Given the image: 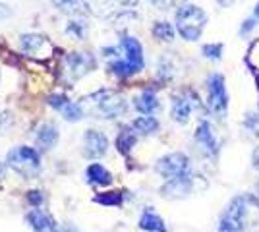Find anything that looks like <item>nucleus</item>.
<instances>
[{
  "label": "nucleus",
  "mask_w": 259,
  "mask_h": 232,
  "mask_svg": "<svg viewBox=\"0 0 259 232\" xmlns=\"http://www.w3.org/2000/svg\"><path fill=\"white\" fill-rule=\"evenodd\" d=\"M108 72L118 77H130L143 70V49L136 37L124 35L116 49H105Z\"/></svg>",
  "instance_id": "nucleus-1"
},
{
  "label": "nucleus",
  "mask_w": 259,
  "mask_h": 232,
  "mask_svg": "<svg viewBox=\"0 0 259 232\" xmlns=\"http://www.w3.org/2000/svg\"><path fill=\"white\" fill-rule=\"evenodd\" d=\"M259 224V199L251 194H244L232 199L225 215L221 217V232H246Z\"/></svg>",
  "instance_id": "nucleus-2"
},
{
  "label": "nucleus",
  "mask_w": 259,
  "mask_h": 232,
  "mask_svg": "<svg viewBox=\"0 0 259 232\" xmlns=\"http://www.w3.org/2000/svg\"><path fill=\"white\" fill-rule=\"evenodd\" d=\"M83 116L91 118H103V120H112L118 118L126 112V99L120 95L118 91L112 89H99L95 93H89L85 97L77 101Z\"/></svg>",
  "instance_id": "nucleus-3"
},
{
  "label": "nucleus",
  "mask_w": 259,
  "mask_h": 232,
  "mask_svg": "<svg viewBox=\"0 0 259 232\" xmlns=\"http://www.w3.org/2000/svg\"><path fill=\"white\" fill-rule=\"evenodd\" d=\"M6 165L12 168L16 174H20L25 180H33L41 172V155L37 149L27 147V145H20L14 147L6 155Z\"/></svg>",
  "instance_id": "nucleus-4"
},
{
  "label": "nucleus",
  "mask_w": 259,
  "mask_h": 232,
  "mask_svg": "<svg viewBox=\"0 0 259 232\" xmlns=\"http://www.w3.org/2000/svg\"><path fill=\"white\" fill-rule=\"evenodd\" d=\"M207 23V14L199 6L184 4L176 12V31L182 35L186 41H197Z\"/></svg>",
  "instance_id": "nucleus-5"
},
{
  "label": "nucleus",
  "mask_w": 259,
  "mask_h": 232,
  "mask_svg": "<svg viewBox=\"0 0 259 232\" xmlns=\"http://www.w3.org/2000/svg\"><path fill=\"white\" fill-rule=\"evenodd\" d=\"M207 105L209 111L219 118H225L228 109V95L225 87V77L221 74H211L207 77Z\"/></svg>",
  "instance_id": "nucleus-6"
},
{
  "label": "nucleus",
  "mask_w": 259,
  "mask_h": 232,
  "mask_svg": "<svg viewBox=\"0 0 259 232\" xmlns=\"http://www.w3.org/2000/svg\"><path fill=\"white\" fill-rule=\"evenodd\" d=\"M85 8L99 18H116L128 8H136L138 0H83Z\"/></svg>",
  "instance_id": "nucleus-7"
},
{
  "label": "nucleus",
  "mask_w": 259,
  "mask_h": 232,
  "mask_svg": "<svg viewBox=\"0 0 259 232\" xmlns=\"http://www.w3.org/2000/svg\"><path fill=\"white\" fill-rule=\"evenodd\" d=\"M155 170H157L161 176L166 178V180H168V178L182 176V174H188V172H190V159L184 153L164 155V157H161V159L157 161Z\"/></svg>",
  "instance_id": "nucleus-8"
},
{
  "label": "nucleus",
  "mask_w": 259,
  "mask_h": 232,
  "mask_svg": "<svg viewBox=\"0 0 259 232\" xmlns=\"http://www.w3.org/2000/svg\"><path fill=\"white\" fill-rule=\"evenodd\" d=\"M199 107H201V105H199V99H197L195 93H192V91H182L180 95H174L170 116H172L174 122L186 124V122L190 120L192 112L197 111Z\"/></svg>",
  "instance_id": "nucleus-9"
},
{
  "label": "nucleus",
  "mask_w": 259,
  "mask_h": 232,
  "mask_svg": "<svg viewBox=\"0 0 259 232\" xmlns=\"http://www.w3.org/2000/svg\"><path fill=\"white\" fill-rule=\"evenodd\" d=\"M195 180L197 176H194L192 172L182 174V176L168 178L166 184L161 188V196L166 199H184L188 198L195 188Z\"/></svg>",
  "instance_id": "nucleus-10"
},
{
  "label": "nucleus",
  "mask_w": 259,
  "mask_h": 232,
  "mask_svg": "<svg viewBox=\"0 0 259 232\" xmlns=\"http://www.w3.org/2000/svg\"><path fill=\"white\" fill-rule=\"evenodd\" d=\"M93 68H95V58L89 53H72L64 58L66 76L70 79H79L89 74Z\"/></svg>",
  "instance_id": "nucleus-11"
},
{
  "label": "nucleus",
  "mask_w": 259,
  "mask_h": 232,
  "mask_svg": "<svg viewBox=\"0 0 259 232\" xmlns=\"http://www.w3.org/2000/svg\"><path fill=\"white\" fill-rule=\"evenodd\" d=\"M195 142L201 147V151L205 155H209V157H211V155H217L219 149H221V142H219V137H217L215 128L205 120L199 122V126H197V130H195Z\"/></svg>",
  "instance_id": "nucleus-12"
},
{
  "label": "nucleus",
  "mask_w": 259,
  "mask_h": 232,
  "mask_svg": "<svg viewBox=\"0 0 259 232\" xmlns=\"http://www.w3.org/2000/svg\"><path fill=\"white\" fill-rule=\"evenodd\" d=\"M108 149V140L103 132L97 130H87L85 140H83V155L87 159H101L107 153Z\"/></svg>",
  "instance_id": "nucleus-13"
},
{
  "label": "nucleus",
  "mask_w": 259,
  "mask_h": 232,
  "mask_svg": "<svg viewBox=\"0 0 259 232\" xmlns=\"http://www.w3.org/2000/svg\"><path fill=\"white\" fill-rule=\"evenodd\" d=\"M20 47H22L23 53L29 56H43L53 51V44H51V41L47 37L35 33L22 35L20 37Z\"/></svg>",
  "instance_id": "nucleus-14"
},
{
  "label": "nucleus",
  "mask_w": 259,
  "mask_h": 232,
  "mask_svg": "<svg viewBox=\"0 0 259 232\" xmlns=\"http://www.w3.org/2000/svg\"><path fill=\"white\" fill-rule=\"evenodd\" d=\"M25 222L33 232H58L56 221L49 213L41 211L39 207H33L27 215H25Z\"/></svg>",
  "instance_id": "nucleus-15"
},
{
  "label": "nucleus",
  "mask_w": 259,
  "mask_h": 232,
  "mask_svg": "<svg viewBox=\"0 0 259 232\" xmlns=\"http://www.w3.org/2000/svg\"><path fill=\"white\" fill-rule=\"evenodd\" d=\"M58 137H60V132L54 124H43L35 133V144L41 151H51L58 144Z\"/></svg>",
  "instance_id": "nucleus-16"
},
{
  "label": "nucleus",
  "mask_w": 259,
  "mask_h": 232,
  "mask_svg": "<svg viewBox=\"0 0 259 232\" xmlns=\"http://www.w3.org/2000/svg\"><path fill=\"white\" fill-rule=\"evenodd\" d=\"M85 178L91 186H99V188L112 184V174L103 165H99V163H93V165L87 166Z\"/></svg>",
  "instance_id": "nucleus-17"
},
{
  "label": "nucleus",
  "mask_w": 259,
  "mask_h": 232,
  "mask_svg": "<svg viewBox=\"0 0 259 232\" xmlns=\"http://www.w3.org/2000/svg\"><path fill=\"white\" fill-rule=\"evenodd\" d=\"M140 228L141 230H147V232H166V224L162 221L161 217L155 213V211L149 207V209L143 211V215H141L140 219Z\"/></svg>",
  "instance_id": "nucleus-18"
},
{
  "label": "nucleus",
  "mask_w": 259,
  "mask_h": 232,
  "mask_svg": "<svg viewBox=\"0 0 259 232\" xmlns=\"http://www.w3.org/2000/svg\"><path fill=\"white\" fill-rule=\"evenodd\" d=\"M136 109L141 114H153V112L159 109V101H157V95L153 91H143L141 95L136 97Z\"/></svg>",
  "instance_id": "nucleus-19"
},
{
  "label": "nucleus",
  "mask_w": 259,
  "mask_h": 232,
  "mask_svg": "<svg viewBox=\"0 0 259 232\" xmlns=\"http://www.w3.org/2000/svg\"><path fill=\"white\" fill-rule=\"evenodd\" d=\"M132 128L136 132H140L141 135H151V133L159 130V120L153 118L151 114H143V116H140V118H136V120L132 122Z\"/></svg>",
  "instance_id": "nucleus-20"
},
{
  "label": "nucleus",
  "mask_w": 259,
  "mask_h": 232,
  "mask_svg": "<svg viewBox=\"0 0 259 232\" xmlns=\"http://www.w3.org/2000/svg\"><path fill=\"white\" fill-rule=\"evenodd\" d=\"M93 201L99 205H105V207H120L124 201V194L122 192H105V194L95 196Z\"/></svg>",
  "instance_id": "nucleus-21"
},
{
  "label": "nucleus",
  "mask_w": 259,
  "mask_h": 232,
  "mask_svg": "<svg viewBox=\"0 0 259 232\" xmlns=\"http://www.w3.org/2000/svg\"><path fill=\"white\" fill-rule=\"evenodd\" d=\"M134 145H136V133L130 132V130H122L116 137V149L122 155H130Z\"/></svg>",
  "instance_id": "nucleus-22"
},
{
  "label": "nucleus",
  "mask_w": 259,
  "mask_h": 232,
  "mask_svg": "<svg viewBox=\"0 0 259 232\" xmlns=\"http://www.w3.org/2000/svg\"><path fill=\"white\" fill-rule=\"evenodd\" d=\"M153 37L159 39V41L170 43L174 39V27L168 22H155V25H153Z\"/></svg>",
  "instance_id": "nucleus-23"
},
{
  "label": "nucleus",
  "mask_w": 259,
  "mask_h": 232,
  "mask_svg": "<svg viewBox=\"0 0 259 232\" xmlns=\"http://www.w3.org/2000/svg\"><path fill=\"white\" fill-rule=\"evenodd\" d=\"M54 4H56L62 12L72 14V16L81 14L83 8H85V2H83V0H54Z\"/></svg>",
  "instance_id": "nucleus-24"
},
{
  "label": "nucleus",
  "mask_w": 259,
  "mask_h": 232,
  "mask_svg": "<svg viewBox=\"0 0 259 232\" xmlns=\"http://www.w3.org/2000/svg\"><path fill=\"white\" fill-rule=\"evenodd\" d=\"M62 114L68 122H77L81 116H83V111L79 107V103H68L64 109H62Z\"/></svg>",
  "instance_id": "nucleus-25"
},
{
  "label": "nucleus",
  "mask_w": 259,
  "mask_h": 232,
  "mask_svg": "<svg viewBox=\"0 0 259 232\" xmlns=\"http://www.w3.org/2000/svg\"><path fill=\"white\" fill-rule=\"evenodd\" d=\"M66 31L70 35H74L77 41H81V39H85L87 27H85V23H81V22H72L66 27Z\"/></svg>",
  "instance_id": "nucleus-26"
},
{
  "label": "nucleus",
  "mask_w": 259,
  "mask_h": 232,
  "mask_svg": "<svg viewBox=\"0 0 259 232\" xmlns=\"http://www.w3.org/2000/svg\"><path fill=\"white\" fill-rule=\"evenodd\" d=\"M153 6H157L159 10H170V8H180L184 6L186 0H149Z\"/></svg>",
  "instance_id": "nucleus-27"
},
{
  "label": "nucleus",
  "mask_w": 259,
  "mask_h": 232,
  "mask_svg": "<svg viewBox=\"0 0 259 232\" xmlns=\"http://www.w3.org/2000/svg\"><path fill=\"white\" fill-rule=\"evenodd\" d=\"M203 55L205 58H213V60H219L221 55H223V44H205L203 47Z\"/></svg>",
  "instance_id": "nucleus-28"
},
{
  "label": "nucleus",
  "mask_w": 259,
  "mask_h": 232,
  "mask_svg": "<svg viewBox=\"0 0 259 232\" xmlns=\"http://www.w3.org/2000/svg\"><path fill=\"white\" fill-rule=\"evenodd\" d=\"M47 103H49V107H53V109H56V111H62L70 101H68V97H64V95H51Z\"/></svg>",
  "instance_id": "nucleus-29"
},
{
  "label": "nucleus",
  "mask_w": 259,
  "mask_h": 232,
  "mask_svg": "<svg viewBox=\"0 0 259 232\" xmlns=\"http://www.w3.org/2000/svg\"><path fill=\"white\" fill-rule=\"evenodd\" d=\"M246 128H248L253 135L259 137V111L253 112V114H249L248 118H246Z\"/></svg>",
  "instance_id": "nucleus-30"
},
{
  "label": "nucleus",
  "mask_w": 259,
  "mask_h": 232,
  "mask_svg": "<svg viewBox=\"0 0 259 232\" xmlns=\"http://www.w3.org/2000/svg\"><path fill=\"white\" fill-rule=\"evenodd\" d=\"M43 194L39 192V190H31V192H27V201H29V205L31 207H41L43 205Z\"/></svg>",
  "instance_id": "nucleus-31"
},
{
  "label": "nucleus",
  "mask_w": 259,
  "mask_h": 232,
  "mask_svg": "<svg viewBox=\"0 0 259 232\" xmlns=\"http://www.w3.org/2000/svg\"><path fill=\"white\" fill-rule=\"evenodd\" d=\"M12 12L8 10V6H4V4H0V18H6V16H10Z\"/></svg>",
  "instance_id": "nucleus-32"
},
{
  "label": "nucleus",
  "mask_w": 259,
  "mask_h": 232,
  "mask_svg": "<svg viewBox=\"0 0 259 232\" xmlns=\"http://www.w3.org/2000/svg\"><path fill=\"white\" fill-rule=\"evenodd\" d=\"M253 166H255V168L259 170V147L255 149V151H253Z\"/></svg>",
  "instance_id": "nucleus-33"
},
{
  "label": "nucleus",
  "mask_w": 259,
  "mask_h": 232,
  "mask_svg": "<svg viewBox=\"0 0 259 232\" xmlns=\"http://www.w3.org/2000/svg\"><path fill=\"white\" fill-rule=\"evenodd\" d=\"M217 4H221V6H230V4H234L236 0H215Z\"/></svg>",
  "instance_id": "nucleus-34"
},
{
  "label": "nucleus",
  "mask_w": 259,
  "mask_h": 232,
  "mask_svg": "<svg viewBox=\"0 0 259 232\" xmlns=\"http://www.w3.org/2000/svg\"><path fill=\"white\" fill-rule=\"evenodd\" d=\"M251 27H253V22L249 20V22H246V25H244V29H240V31H242V33H246V31H249Z\"/></svg>",
  "instance_id": "nucleus-35"
},
{
  "label": "nucleus",
  "mask_w": 259,
  "mask_h": 232,
  "mask_svg": "<svg viewBox=\"0 0 259 232\" xmlns=\"http://www.w3.org/2000/svg\"><path fill=\"white\" fill-rule=\"evenodd\" d=\"M58 232H77L74 226H62V228H58Z\"/></svg>",
  "instance_id": "nucleus-36"
},
{
  "label": "nucleus",
  "mask_w": 259,
  "mask_h": 232,
  "mask_svg": "<svg viewBox=\"0 0 259 232\" xmlns=\"http://www.w3.org/2000/svg\"><path fill=\"white\" fill-rule=\"evenodd\" d=\"M253 14H255V18L259 20V0H257V4H255V10H253Z\"/></svg>",
  "instance_id": "nucleus-37"
}]
</instances>
